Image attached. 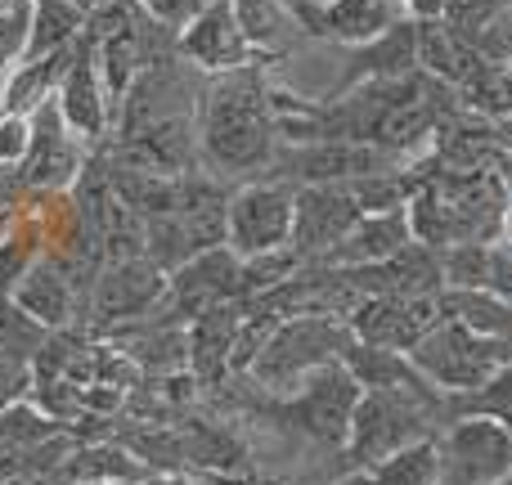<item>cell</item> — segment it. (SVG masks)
<instances>
[{"label":"cell","instance_id":"1","mask_svg":"<svg viewBox=\"0 0 512 485\" xmlns=\"http://www.w3.org/2000/svg\"><path fill=\"white\" fill-rule=\"evenodd\" d=\"M270 63L221 72L198 95V162L225 185L261 180L279 153V122L270 99Z\"/></svg>","mask_w":512,"mask_h":485},{"label":"cell","instance_id":"2","mask_svg":"<svg viewBox=\"0 0 512 485\" xmlns=\"http://www.w3.org/2000/svg\"><path fill=\"white\" fill-rule=\"evenodd\" d=\"M360 396H364V387L351 378V369H346L342 360H333V364H324V369H315L310 378H301L288 396H270V391H261L256 382H248L243 409L256 414L261 423H270V427H279V432H288V436H297V441L342 459L346 436H351V414H355V405H360Z\"/></svg>","mask_w":512,"mask_h":485},{"label":"cell","instance_id":"3","mask_svg":"<svg viewBox=\"0 0 512 485\" xmlns=\"http://www.w3.org/2000/svg\"><path fill=\"white\" fill-rule=\"evenodd\" d=\"M454 409L427 405L405 391H364L360 405L351 414V436L342 450V472H373L382 459H391L396 450H405L409 441L436 436L454 423Z\"/></svg>","mask_w":512,"mask_h":485},{"label":"cell","instance_id":"4","mask_svg":"<svg viewBox=\"0 0 512 485\" xmlns=\"http://www.w3.org/2000/svg\"><path fill=\"white\" fill-rule=\"evenodd\" d=\"M355 342L351 324L342 315H292L265 337V346L256 351L243 378L256 382L270 396H288L301 378H310L315 369L342 360V351Z\"/></svg>","mask_w":512,"mask_h":485},{"label":"cell","instance_id":"5","mask_svg":"<svg viewBox=\"0 0 512 485\" xmlns=\"http://www.w3.org/2000/svg\"><path fill=\"white\" fill-rule=\"evenodd\" d=\"M409 360H414V369L423 373L432 387H441L445 396L463 400L508 369L512 346L499 342V337L477 333V328H468V324H459V319H441L432 333L418 337Z\"/></svg>","mask_w":512,"mask_h":485},{"label":"cell","instance_id":"6","mask_svg":"<svg viewBox=\"0 0 512 485\" xmlns=\"http://www.w3.org/2000/svg\"><path fill=\"white\" fill-rule=\"evenodd\" d=\"M292 212H297V189L283 180H243L230 189V212H225V247L252 261V256L283 252L292 243Z\"/></svg>","mask_w":512,"mask_h":485},{"label":"cell","instance_id":"7","mask_svg":"<svg viewBox=\"0 0 512 485\" xmlns=\"http://www.w3.org/2000/svg\"><path fill=\"white\" fill-rule=\"evenodd\" d=\"M441 485H508L512 481V432L486 414H459L436 432Z\"/></svg>","mask_w":512,"mask_h":485},{"label":"cell","instance_id":"8","mask_svg":"<svg viewBox=\"0 0 512 485\" xmlns=\"http://www.w3.org/2000/svg\"><path fill=\"white\" fill-rule=\"evenodd\" d=\"M225 301H243V256L234 247H212L185 261L176 274H167V297L153 310V324L189 328L198 315Z\"/></svg>","mask_w":512,"mask_h":485},{"label":"cell","instance_id":"9","mask_svg":"<svg viewBox=\"0 0 512 485\" xmlns=\"http://www.w3.org/2000/svg\"><path fill=\"white\" fill-rule=\"evenodd\" d=\"M409 162L382 153L378 144H355V140H310V144H279L274 153L270 180L301 189V185H346L360 176H378V171H396Z\"/></svg>","mask_w":512,"mask_h":485},{"label":"cell","instance_id":"10","mask_svg":"<svg viewBox=\"0 0 512 485\" xmlns=\"http://www.w3.org/2000/svg\"><path fill=\"white\" fill-rule=\"evenodd\" d=\"M283 5H288L301 41H328L342 50L378 41L409 18L405 0H283Z\"/></svg>","mask_w":512,"mask_h":485},{"label":"cell","instance_id":"11","mask_svg":"<svg viewBox=\"0 0 512 485\" xmlns=\"http://www.w3.org/2000/svg\"><path fill=\"white\" fill-rule=\"evenodd\" d=\"M167 297V274L149 261V256H126V261H108L95 274V288H90V324L95 333L122 324H140Z\"/></svg>","mask_w":512,"mask_h":485},{"label":"cell","instance_id":"12","mask_svg":"<svg viewBox=\"0 0 512 485\" xmlns=\"http://www.w3.org/2000/svg\"><path fill=\"white\" fill-rule=\"evenodd\" d=\"M364 216L355 203L351 180L346 185H301L297 189V212H292V252L301 265H319L337 243L351 234V225Z\"/></svg>","mask_w":512,"mask_h":485},{"label":"cell","instance_id":"13","mask_svg":"<svg viewBox=\"0 0 512 485\" xmlns=\"http://www.w3.org/2000/svg\"><path fill=\"white\" fill-rule=\"evenodd\" d=\"M54 104H59L63 122H68V131L77 135L81 144L104 149V144L113 140V108H108L104 81H99V59H95L90 32H81L77 45H72V63H68V72H63L59 90H54Z\"/></svg>","mask_w":512,"mask_h":485},{"label":"cell","instance_id":"14","mask_svg":"<svg viewBox=\"0 0 512 485\" xmlns=\"http://www.w3.org/2000/svg\"><path fill=\"white\" fill-rule=\"evenodd\" d=\"M90 144H81L77 135L68 131L59 104H41L32 113V144H27V158L18 162V185L27 189H68L77 185V176L86 171Z\"/></svg>","mask_w":512,"mask_h":485},{"label":"cell","instance_id":"15","mask_svg":"<svg viewBox=\"0 0 512 485\" xmlns=\"http://www.w3.org/2000/svg\"><path fill=\"white\" fill-rule=\"evenodd\" d=\"M176 54L189 68L203 72V77H221V72L248 68V63H265V59H256V50L248 45V36H243L234 0H207L203 14L189 27H180Z\"/></svg>","mask_w":512,"mask_h":485},{"label":"cell","instance_id":"16","mask_svg":"<svg viewBox=\"0 0 512 485\" xmlns=\"http://www.w3.org/2000/svg\"><path fill=\"white\" fill-rule=\"evenodd\" d=\"M441 319V292H436V297H364L346 324H351L355 342L409 355L418 346V337L432 333Z\"/></svg>","mask_w":512,"mask_h":485},{"label":"cell","instance_id":"17","mask_svg":"<svg viewBox=\"0 0 512 485\" xmlns=\"http://www.w3.org/2000/svg\"><path fill=\"white\" fill-rule=\"evenodd\" d=\"M14 301L36 319V324H45L50 333H59V328H77L81 301L90 306V283L81 279V270L68 261V256H45L41 252L32 270L18 279Z\"/></svg>","mask_w":512,"mask_h":485},{"label":"cell","instance_id":"18","mask_svg":"<svg viewBox=\"0 0 512 485\" xmlns=\"http://www.w3.org/2000/svg\"><path fill=\"white\" fill-rule=\"evenodd\" d=\"M409 72H418V32H414V18L396 23L387 36H378V41L346 50L342 72H337V81L324 90V99L346 95V90L364 86V81H396V77H409Z\"/></svg>","mask_w":512,"mask_h":485},{"label":"cell","instance_id":"19","mask_svg":"<svg viewBox=\"0 0 512 485\" xmlns=\"http://www.w3.org/2000/svg\"><path fill=\"white\" fill-rule=\"evenodd\" d=\"M414 243V225H409V207H396V212H369L351 225L342 243L324 256V270H360V265H382L396 252Z\"/></svg>","mask_w":512,"mask_h":485},{"label":"cell","instance_id":"20","mask_svg":"<svg viewBox=\"0 0 512 485\" xmlns=\"http://www.w3.org/2000/svg\"><path fill=\"white\" fill-rule=\"evenodd\" d=\"M445 23L472 45L486 63H512V0H454Z\"/></svg>","mask_w":512,"mask_h":485},{"label":"cell","instance_id":"21","mask_svg":"<svg viewBox=\"0 0 512 485\" xmlns=\"http://www.w3.org/2000/svg\"><path fill=\"white\" fill-rule=\"evenodd\" d=\"M72 45H63V50H54V54H41V59L14 63V72H9L5 86H0V117H32L41 104H50L63 72H68V63H72Z\"/></svg>","mask_w":512,"mask_h":485},{"label":"cell","instance_id":"22","mask_svg":"<svg viewBox=\"0 0 512 485\" xmlns=\"http://www.w3.org/2000/svg\"><path fill=\"white\" fill-rule=\"evenodd\" d=\"M234 14H239V27L256 50V59H265L270 68L279 59H288L292 45L301 41V32L283 0H234Z\"/></svg>","mask_w":512,"mask_h":485},{"label":"cell","instance_id":"23","mask_svg":"<svg viewBox=\"0 0 512 485\" xmlns=\"http://www.w3.org/2000/svg\"><path fill=\"white\" fill-rule=\"evenodd\" d=\"M81 32H86V9H81L77 0H41V5H32V27H27L23 59H41V54L63 50V45H72Z\"/></svg>","mask_w":512,"mask_h":485},{"label":"cell","instance_id":"24","mask_svg":"<svg viewBox=\"0 0 512 485\" xmlns=\"http://www.w3.org/2000/svg\"><path fill=\"white\" fill-rule=\"evenodd\" d=\"M373 477L382 485H441V459H436V436L409 441L405 450H396L391 459H382L373 468Z\"/></svg>","mask_w":512,"mask_h":485},{"label":"cell","instance_id":"25","mask_svg":"<svg viewBox=\"0 0 512 485\" xmlns=\"http://www.w3.org/2000/svg\"><path fill=\"white\" fill-rule=\"evenodd\" d=\"M45 337H50V328L36 324L14 297H0V360L32 364L41 355Z\"/></svg>","mask_w":512,"mask_h":485},{"label":"cell","instance_id":"26","mask_svg":"<svg viewBox=\"0 0 512 485\" xmlns=\"http://www.w3.org/2000/svg\"><path fill=\"white\" fill-rule=\"evenodd\" d=\"M63 427L54 423V418H45L41 409L32 405V400H18L14 409H5L0 414V450H36V445L54 441Z\"/></svg>","mask_w":512,"mask_h":485},{"label":"cell","instance_id":"27","mask_svg":"<svg viewBox=\"0 0 512 485\" xmlns=\"http://www.w3.org/2000/svg\"><path fill=\"white\" fill-rule=\"evenodd\" d=\"M36 256H41L36 234L14 230L9 239H0V297H14L18 279H23V274L36 265Z\"/></svg>","mask_w":512,"mask_h":485},{"label":"cell","instance_id":"28","mask_svg":"<svg viewBox=\"0 0 512 485\" xmlns=\"http://www.w3.org/2000/svg\"><path fill=\"white\" fill-rule=\"evenodd\" d=\"M459 414H486L495 418V423H504L512 432V364L499 378H490L481 391H472V396L459 400Z\"/></svg>","mask_w":512,"mask_h":485},{"label":"cell","instance_id":"29","mask_svg":"<svg viewBox=\"0 0 512 485\" xmlns=\"http://www.w3.org/2000/svg\"><path fill=\"white\" fill-rule=\"evenodd\" d=\"M27 27H32V0H5L0 5V72L23 59Z\"/></svg>","mask_w":512,"mask_h":485},{"label":"cell","instance_id":"30","mask_svg":"<svg viewBox=\"0 0 512 485\" xmlns=\"http://www.w3.org/2000/svg\"><path fill=\"white\" fill-rule=\"evenodd\" d=\"M144 5V14L153 18V23H162V27H171V32L180 36V27H189L198 14H203V5L207 0H140Z\"/></svg>","mask_w":512,"mask_h":485},{"label":"cell","instance_id":"31","mask_svg":"<svg viewBox=\"0 0 512 485\" xmlns=\"http://www.w3.org/2000/svg\"><path fill=\"white\" fill-rule=\"evenodd\" d=\"M32 144V117H0V167H18Z\"/></svg>","mask_w":512,"mask_h":485},{"label":"cell","instance_id":"32","mask_svg":"<svg viewBox=\"0 0 512 485\" xmlns=\"http://www.w3.org/2000/svg\"><path fill=\"white\" fill-rule=\"evenodd\" d=\"M32 396V364H14V360H0V414L14 409L18 400Z\"/></svg>","mask_w":512,"mask_h":485},{"label":"cell","instance_id":"33","mask_svg":"<svg viewBox=\"0 0 512 485\" xmlns=\"http://www.w3.org/2000/svg\"><path fill=\"white\" fill-rule=\"evenodd\" d=\"M454 9V0H405V14L414 18V23H423V18H445Z\"/></svg>","mask_w":512,"mask_h":485},{"label":"cell","instance_id":"34","mask_svg":"<svg viewBox=\"0 0 512 485\" xmlns=\"http://www.w3.org/2000/svg\"><path fill=\"white\" fill-rule=\"evenodd\" d=\"M135 485H194V481L185 472H149V477H140Z\"/></svg>","mask_w":512,"mask_h":485},{"label":"cell","instance_id":"35","mask_svg":"<svg viewBox=\"0 0 512 485\" xmlns=\"http://www.w3.org/2000/svg\"><path fill=\"white\" fill-rule=\"evenodd\" d=\"M333 485H382V481L373 477V472H342Z\"/></svg>","mask_w":512,"mask_h":485},{"label":"cell","instance_id":"36","mask_svg":"<svg viewBox=\"0 0 512 485\" xmlns=\"http://www.w3.org/2000/svg\"><path fill=\"white\" fill-rule=\"evenodd\" d=\"M77 485H113V481H77Z\"/></svg>","mask_w":512,"mask_h":485},{"label":"cell","instance_id":"37","mask_svg":"<svg viewBox=\"0 0 512 485\" xmlns=\"http://www.w3.org/2000/svg\"><path fill=\"white\" fill-rule=\"evenodd\" d=\"M32 5H41V0H32Z\"/></svg>","mask_w":512,"mask_h":485}]
</instances>
